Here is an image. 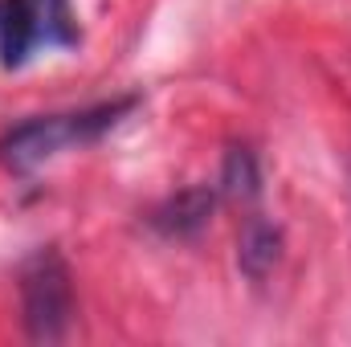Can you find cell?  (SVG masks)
Returning <instances> with one entry per match:
<instances>
[{"instance_id": "obj_1", "label": "cell", "mask_w": 351, "mask_h": 347, "mask_svg": "<svg viewBox=\"0 0 351 347\" xmlns=\"http://www.w3.org/2000/svg\"><path fill=\"white\" fill-rule=\"evenodd\" d=\"M21 311H25L29 339L37 344L66 339L74 323V282L62 254L41 250L37 258H29V265L21 270Z\"/></svg>"}, {"instance_id": "obj_2", "label": "cell", "mask_w": 351, "mask_h": 347, "mask_svg": "<svg viewBox=\"0 0 351 347\" xmlns=\"http://www.w3.org/2000/svg\"><path fill=\"white\" fill-rule=\"evenodd\" d=\"M78 25L70 0H0V62L25 66L37 45H74Z\"/></svg>"}, {"instance_id": "obj_3", "label": "cell", "mask_w": 351, "mask_h": 347, "mask_svg": "<svg viewBox=\"0 0 351 347\" xmlns=\"http://www.w3.org/2000/svg\"><path fill=\"white\" fill-rule=\"evenodd\" d=\"M66 143H78L74 115H70V119H58V115H49V119H29V123L4 131V139H0V160H4V168H12V172L25 176V172H33V168H41L49 156H58Z\"/></svg>"}, {"instance_id": "obj_4", "label": "cell", "mask_w": 351, "mask_h": 347, "mask_svg": "<svg viewBox=\"0 0 351 347\" xmlns=\"http://www.w3.org/2000/svg\"><path fill=\"white\" fill-rule=\"evenodd\" d=\"M213 208H217V192H213L208 184H192V188L168 196V200L152 213V225H156L164 237L184 241V237H196V233L213 221Z\"/></svg>"}, {"instance_id": "obj_5", "label": "cell", "mask_w": 351, "mask_h": 347, "mask_svg": "<svg viewBox=\"0 0 351 347\" xmlns=\"http://www.w3.org/2000/svg\"><path fill=\"white\" fill-rule=\"evenodd\" d=\"M282 261V229L265 217H250L241 237H237V265L245 278L262 282L274 274V265Z\"/></svg>"}, {"instance_id": "obj_6", "label": "cell", "mask_w": 351, "mask_h": 347, "mask_svg": "<svg viewBox=\"0 0 351 347\" xmlns=\"http://www.w3.org/2000/svg\"><path fill=\"white\" fill-rule=\"evenodd\" d=\"M221 192L229 200H258L262 192V168H258V156L250 147H229L225 160H221Z\"/></svg>"}]
</instances>
